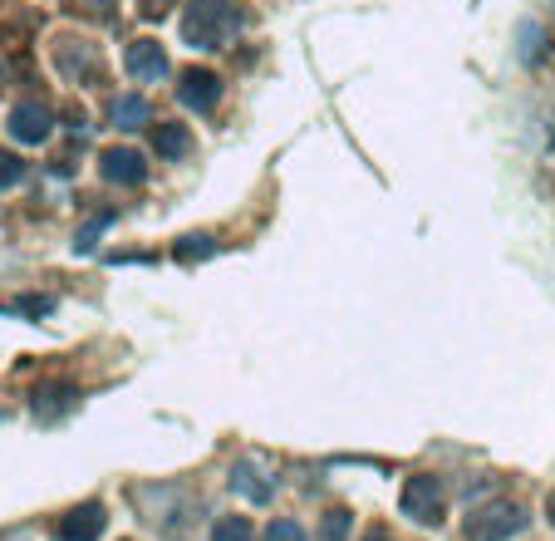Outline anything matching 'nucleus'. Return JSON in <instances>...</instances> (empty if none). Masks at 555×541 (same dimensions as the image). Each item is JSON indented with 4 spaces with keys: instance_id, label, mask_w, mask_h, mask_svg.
<instances>
[{
    "instance_id": "obj_2",
    "label": "nucleus",
    "mask_w": 555,
    "mask_h": 541,
    "mask_svg": "<svg viewBox=\"0 0 555 541\" xmlns=\"http://www.w3.org/2000/svg\"><path fill=\"white\" fill-rule=\"evenodd\" d=\"M217 94H222V84H217V74H207V69H192V74L182 79V99L197 104V109H212Z\"/></svg>"
},
{
    "instance_id": "obj_3",
    "label": "nucleus",
    "mask_w": 555,
    "mask_h": 541,
    "mask_svg": "<svg viewBox=\"0 0 555 541\" xmlns=\"http://www.w3.org/2000/svg\"><path fill=\"white\" fill-rule=\"evenodd\" d=\"M10 133H15V138H25V143H40V138L50 133V114H45V109H15Z\"/></svg>"
},
{
    "instance_id": "obj_10",
    "label": "nucleus",
    "mask_w": 555,
    "mask_h": 541,
    "mask_svg": "<svg viewBox=\"0 0 555 541\" xmlns=\"http://www.w3.org/2000/svg\"><path fill=\"white\" fill-rule=\"evenodd\" d=\"M15 178H20V163H15L10 153H0V187H10Z\"/></svg>"
},
{
    "instance_id": "obj_8",
    "label": "nucleus",
    "mask_w": 555,
    "mask_h": 541,
    "mask_svg": "<svg viewBox=\"0 0 555 541\" xmlns=\"http://www.w3.org/2000/svg\"><path fill=\"white\" fill-rule=\"evenodd\" d=\"M158 153H163V158H182V153H187V128L163 123V128H158Z\"/></svg>"
},
{
    "instance_id": "obj_4",
    "label": "nucleus",
    "mask_w": 555,
    "mask_h": 541,
    "mask_svg": "<svg viewBox=\"0 0 555 541\" xmlns=\"http://www.w3.org/2000/svg\"><path fill=\"white\" fill-rule=\"evenodd\" d=\"M492 517H497V522H472V532L482 541H497V537H506V532L521 527V512H516V507H492Z\"/></svg>"
},
{
    "instance_id": "obj_6",
    "label": "nucleus",
    "mask_w": 555,
    "mask_h": 541,
    "mask_svg": "<svg viewBox=\"0 0 555 541\" xmlns=\"http://www.w3.org/2000/svg\"><path fill=\"white\" fill-rule=\"evenodd\" d=\"M104 178H113V182H138V178H143V163H138V153H109V158H104Z\"/></svg>"
},
{
    "instance_id": "obj_7",
    "label": "nucleus",
    "mask_w": 555,
    "mask_h": 541,
    "mask_svg": "<svg viewBox=\"0 0 555 541\" xmlns=\"http://www.w3.org/2000/svg\"><path fill=\"white\" fill-rule=\"evenodd\" d=\"M99 527H104L99 507H84V512H74V522H64V537H69V541H89Z\"/></svg>"
},
{
    "instance_id": "obj_11",
    "label": "nucleus",
    "mask_w": 555,
    "mask_h": 541,
    "mask_svg": "<svg viewBox=\"0 0 555 541\" xmlns=\"http://www.w3.org/2000/svg\"><path fill=\"white\" fill-rule=\"evenodd\" d=\"M217 541H246V522H222V527H217Z\"/></svg>"
},
{
    "instance_id": "obj_9",
    "label": "nucleus",
    "mask_w": 555,
    "mask_h": 541,
    "mask_svg": "<svg viewBox=\"0 0 555 541\" xmlns=\"http://www.w3.org/2000/svg\"><path fill=\"white\" fill-rule=\"evenodd\" d=\"M113 119H123V128H138V123L148 119V109H143L138 99H118V104H113Z\"/></svg>"
},
{
    "instance_id": "obj_1",
    "label": "nucleus",
    "mask_w": 555,
    "mask_h": 541,
    "mask_svg": "<svg viewBox=\"0 0 555 541\" xmlns=\"http://www.w3.org/2000/svg\"><path fill=\"white\" fill-rule=\"evenodd\" d=\"M231 10H222V0H202V5H192V15H187V35H192V45L197 50H217L226 40V30H231Z\"/></svg>"
},
{
    "instance_id": "obj_12",
    "label": "nucleus",
    "mask_w": 555,
    "mask_h": 541,
    "mask_svg": "<svg viewBox=\"0 0 555 541\" xmlns=\"http://www.w3.org/2000/svg\"><path fill=\"white\" fill-rule=\"evenodd\" d=\"M271 541H305V537H300L295 522H276V527H271Z\"/></svg>"
},
{
    "instance_id": "obj_5",
    "label": "nucleus",
    "mask_w": 555,
    "mask_h": 541,
    "mask_svg": "<svg viewBox=\"0 0 555 541\" xmlns=\"http://www.w3.org/2000/svg\"><path fill=\"white\" fill-rule=\"evenodd\" d=\"M128 69L138 74V79H158L167 69V60H163V50L158 45H133V55H128Z\"/></svg>"
}]
</instances>
